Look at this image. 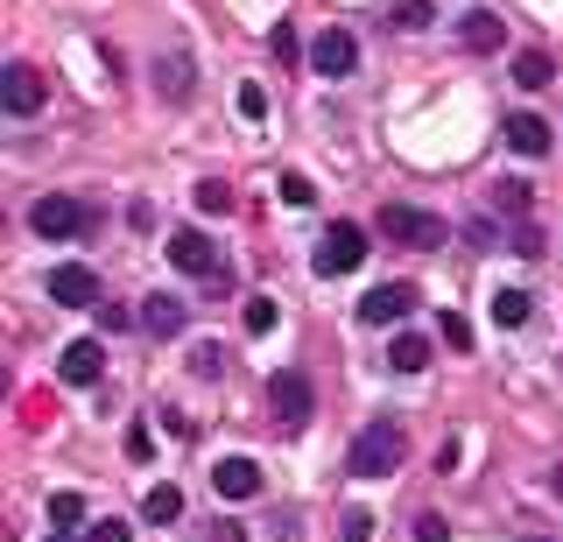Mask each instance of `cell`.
<instances>
[{
	"label": "cell",
	"instance_id": "6da1fadb",
	"mask_svg": "<svg viewBox=\"0 0 563 542\" xmlns=\"http://www.w3.org/2000/svg\"><path fill=\"white\" fill-rule=\"evenodd\" d=\"M345 465H352V472H360V479H387V472H395V465H401V430H395V423H387V416H380V423H366L360 436H352V451H345Z\"/></svg>",
	"mask_w": 563,
	"mask_h": 542
},
{
	"label": "cell",
	"instance_id": "7a4b0ae2",
	"mask_svg": "<svg viewBox=\"0 0 563 542\" xmlns=\"http://www.w3.org/2000/svg\"><path fill=\"white\" fill-rule=\"evenodd\" d=\"M380 240H395V247H416V254H430V247H444V219L437 212H416V204H380Z\"/></svg>",
	"mask_w": 563,
	"mask_h": 542
},
{
	"label": "cell",
	"instance_id": "3957f363",
	"mask_svg": "<svg viewBox=\"0 0 563 542\" xmlns=\"http://www.w3.org/2000/svg\"><path fill=\"white\" fill-rule=\"evenodd\" d=\"M360 261H366V225L339 219V225H331L324 240H317L310 268H317V275H324V283H331V275H352V268H360Z\"/></svg>",
	"mask_w": 563,
	"mask_h": 542
},
{
	"label": "cell",
	"instance_id": "277c9868",
	"mask_svg": "<svg viewBox=\"0 0 563 542\" xmlns=\"http://www.w3.org/2000/svg\"><path fill=\"white\" fill-rule=\"evenodd\" d=\"M268 409H275V423H282V430H303V423H310L317 395H310V380L296 374V366H289V374H275V380H268Z\"/></svg>",
	"mask_w": 563,
	"mask_h": 542
},
{
	"label": "cell",
	"instance_id": "5b68a950",
	"mask_svg": "<svg viewBox=\"0 0 563 542\" xmlns=\"http://www.w3.org/2000/svg\"><path fill=\"white\" fill-rule=\"evenodd\" d=\"M29 225H35L43 240H78L85 225H92V212H85L78 198H35V204H29Z\"/></svg>",
	"mask_w": 563,
	"mask_h": 542
},
{
	"label": "cell",
	"instance_id": "8992f818",
	"mask_svg": "<svg viewBox=\"0 0 563 542\" xmlns=\"http://www.w3.org/2000/svg\"><path fill=\"white\" fill-rule=\"evenodd\" d=\"M310 71H317V78H331V85L360 71V43H352V29H324V36L310 43Z\"/></svg>",
	"mask_w": 563,
	"mask_h": 542
},
{
	"label": "cell",
	"instance_id": "52a82bcc",
	"mask_svg": "<svg viewBox=\"0 0 563 542\" xmlns=\"http://www.w3.org/2000/svg\"><path fill=\"white\" fill-rule=\"evenodd\" d=\"M49 303H64V310H92V303H99V275L85 268V261H64V268H49Z\"/></svg>",
	"mask_w": 563,
	"mask_h": 542
},
{
	"label": "cell",
	"instance_id": "ba28073f",
	"mask_svg": "<svg viewBox=\"0 0 563 542\" xmlns=\"http://www.w3.org/2000/svg\"><path fill=\"white\" fill-rule=\"evenodd\" d=\"M409 310H416V289L409 283H380V289L360 296V324H401Z\"/></svg>",
	"mask_w": 563,
	"mask_h": 542
},
{
	"label": "cell",
	"instance_id": "9c48e42d",
	"mask_svg": "<svg viewBox=\"0 0 563 542\" xmlns=\"http://www.w3.org/2000/svg\"><path fill=\"white\" fill-rule=\"evenodd\" d=\"M57 374H64V388H92V380L106 374V345L99 339H70L64 360H57Z\"/></svg>",
	"mask_w": 563,
	"mask_h": 542
},
{
	"label": "cell",
	"instance_id": "30bf717a",
	"mask_svg": "<svg viewBox=\"0 0 563 542\" xmlns=\"http://www.w3.org/2000/svg\"><path fill=\"white\" fill-rule=\"evenodd\" d=\"M169 261L184 275H219V247L198 233V225H184V233H169Z\"/></svg>",
	"mask_w": 563,
	"mask_h": 542
},
{
	"label": "cell",
	"instance_id": "8fae6325",
	"mask_svg": "<svg viewBox=\"0 0 563 542\" xmlns=\"http://www.w3.org/2000/svg\"><path fill=\"white\" fill-rule=\"evenodd\" d=\"M211 486H219V500H254L261 494V465L254 458H219L211 465Z\"/></svg>",
	"mask_w": 563,
	"mask_h": 542
},
{
	"label": "cell",
	"instance_id": "7c38bea8",
	"mask_svg": "<svg viewBox=\"0 0 563 542\" xmlns=\"http://www.w3.org/2000/svg\"><path fill=\"white\" fill-rule=\"evenodd\" d=\"M500 128H507V148L528 155V163H536V155H550V120H542V113H507Z\"/></svg>",
	"mask_w": 563,
	"mask_h": 542
},
{
	"label": "cell",
	"instance_id": "4fadbf2b",
	"mask_svg": "<svg viewBox=\"0 0 563 542\" xmlns=\"http://www.w3.org/2000/svg\"><path fill=\"white\" fill-rule=\"evenodd\" d=\"M8 113L14 120L43 113V71H35V64H8Z\"/></svg>",
	"mask_w": 563,
	"mask_h": 542
},
{
	"label": "cell",
	"instance_id": "5bb4252c",
	"mask_svg": "<svg viewBox=\"0 0 563 542\" xmlns=\"http://www.w3.org/2000/svg\"><path fill=\"white\" fill-rule=\"evenodd\" d=\"M155 92L184 107V99L198 92V71H190V57H155Z\"/></svg>",
	"mask_w": 563,
	"mask_h": 542
},
{
	"label": "cell",
	"instance_id": "9a60e30c",
	"mask_svg": "<svg viewBox=\"0 0 563 542\" xmlns=\"http://www.w3.org/2000/svg\"><path fill=\"white\" fill-rule=\"evenodd\" d=\"M141 324H148L155 339H176V331H184V303H176V296H148V303H141Z\"/></svg>",
	"mask_w": 563,
	"mask_h": 542
},
{
	"label": "cell",
	"instance_id": "2e32d148",
	"mask_svg": "<svg viewBox=\"0 0 563 542\" xmlns=\"http://www.w3.org/2000/svg\"><path fill=\"white\" fill-rule=\"evenodd\" d=\"M457 43H465V49H479V57H486V49H500V14H465V22H457Z\"/></svg>",
	"mask_w": 563,
	"mask_h": 542
},
{
	"label": "cell",
	"instance_id": "e0dca14e",
	"mask_svg": "<svg viewBox=\"0 0 563 542\" xmlns=\"http://www.w3.org/2000/svg\"><path fill=\"white\" fill-rule=\"evenodd\" d=\"M387 366H395V374H422V366H430V339H416V331H401V339L387 345Z\"/></svg>",
	"mask_w": 563,
	"mask_h": 542
},
{
	"label": "cell",
	"instance_id": "ac0fdd59",
	"mask_svg": "<svg viewBox=\"0 0 563 542\" xmlns=\"http://www.w3.org/2000/svg\"><path fill=\"white\" fill-rule=\"evenodd\" d=\"M528 310H536V303H528V289H493V324H500V331H521Z\"/></svg>",
	"mask_w": 563,
	"mask_h": 542
},
{
	"label": "cell",
	"instance_id": "d6986e66",
	"mask_svg": "<svg viewBox=\"0 0 563 542\" xmlns=\"http://www.w3.org/2000/svg\"><path fill=\"white\" fill-rule=\"evenodd\" d=\"M176 515H184V494H176V486H148V500H141V521H155V529H169Z\"/></svg>",
	"mask_w": 563,
	"mask_h": 542
},
{
	"label": "cell",
	"instance_id": "ffe728a7",
	"mask_svg": "<svg viewBox=\"0 0 563 542\" xmlns=\"http://www.w3.org/2000/svg\"><path fill=\"white\" fill-rule=\"evenodd\" d=\"M550 78H556V64L542 57V49H521V57H515V85H521V92H542Z\"/></svg>",
	"mask_w": 563,
	"mask_h": 542
},
{
	"label": "cell",
	"instance_id": "44dd1931",
	"mask_svg": "<svg viewBox=\"0 0 563 542\" xmlns=\"http://www.w3.org/2000/svg\"><path fill=\"white\" fill-rule=\"evenodd\" d=\"M78 521H85V494H49V529L70 535Z\"/></svg>",
	"mask_w": 563,
	"mask_h": 542
},
{
	"label": "cell",
	"instance_id": "7402d4cb",
	"mask_svg": "<svg viewBox=\"0 0 563 542\" xmlns=\"http://www.w3.org/2000/svg\"><path fill=\"white\" fill-rule=\"evenodd\" d=\"M275 318H282V310H275V296H246V310H240V324H246V331H254V339H261V331H275Z\"/></svg>",
	"mask_w": 563,
	"mask_h": 542
},
{
	"label": "cell",
	"instance_id": "603a6c76",
	"mask_svg": "<svg viewBox=\"0 0 563 542\" xmlns=\"http://www.w3.org/2000/svg\"><path fill=\"white\" fill-rule=\"evenodd\" d=\"M387 22H395V29H430L437 8H430V0H395V14H387Z\"/></svg>",
	"mask_w": 563,
	"mask_h": 542
},
{
	"label": "cell",
	"instance_id": "cb8c5ba5",
	"mask_svg": "<svg viewBox=\"0 0 563 542\" xmlns=\"http://www.w3.org/2000/svg\"><path fill=\"white\" fill-rule=\"evenodd\" d=\"M190 374H198V380H219V374H225V353H219L211 339H205V345H190Z\"/></svg>",
	"mask_w": 563,
	"mask_h": 542
},
{
	"label": "cell",
	"instance_id": "d4e9b609",
	"mask_svg": "<svg viewBox=\"0 0 563 542\" xmlns=\"http://www.w3.org/2000/svg\"><path fill=\"white\" fill-rule=\"evenodd\" d=\"M268 49H275V64H296V57H310V49H303V36H296L289 22H275V36H268Z\"/></svg>",
	"mask_w": 563,
	"mask_h": 542
},
{
	"label": "cell",
	"instance_id": "484cf974",
	"mask_svg": "<svg viewBox=\"0 0 563 542\" xmlns=\"http://www.w3.org/2000/svg\"><path fill=\"white\" fill-rule=\"evenodd\" d=\"M190 198H198V212H233V190H225L219 177H205L198 190H190Z\"/></svg>",
	"mask_w": 563,
	"mask_h": 542
},
{
	"label": "cell",
	"instance_id": "4316f807",
	"mask_svg": "<svg viewBox=\"0 0 563 542\" xmlns=\"http://www.w3.org/2000/svg\"><path fill=\"white\" fill-rule=\"evenodd\" d=\"M437 339H444L451 353H465V345H472V324L457 318V310H444V318H437Z\"/></svg>",
	"mask_w": 563,
	"mask_h": 542
},
{
	"label": "cell",
	"instance_id": "83f0119b",
	"mask_svg": "<svg viewBox=\"0 0 563 542\" xmlns=\"http://www.w3.org/2000/svg\"><path fill=\"white\" fill-rule=\"evenodd\" d=\"M339 535L345 542H374V515H366V507H345V515H339Z\"/></svg>",
	"mask_w": 563,
	"mask_h": 542
},
{
	"label": "cell",
	"instance_id": "f1b7e54d",
	"mask_svg": "<svg viewBox=\"0 0 563 542\" xmlns=\"http://www.w3.org/2000/svg\"><path fill=\"white\" fill-rule=\"evenodd\" d=\"M233 107H240L246 120H268V92H261V85H240V92H233Z\"/></svg>",
	"mask_w": 563,
	"mask_h": 542
},
{
	"label": "cell",
	"instance_id": "f546056e",
	"mask_svg": "<svg viewBox=\"0 0 563 542\" xmlns=\"http://www.w3.org/2000/svg\"><path fill=\"white\" fill-rule=\"evenodd\" d=\"M310 198H317V184L303 169H289V177H282V204H310Z\"/></svg>",
	"mask_w": 563,
	"mask_h": 542
},
{
	"label": "cell",
	"instance_id": "4dcf8cb0",
	"mask_svg": "<svg viewBox=\"0 0 563 542\" xmlns=\"http://www.w3.org/2000/svg\"><path fill=\"white\" fill-rule=\"evenodd\" d=\"M409 535H416V542H451V521H444V515H416Z\"/></svg>",
	"mask_w": 563,
	"mask_h": 542
},
{
	"label": "cell",
	"instance_id": "1f68e13d",
	"mask_svg": "<svg viewBox=\"0 0 563 542\" xmlns=\"http://www.w3.org/2000/svg\"><path fill=\"white\" fill-rule=\"evenodd\" d=\"M128 458H134V465H148V458H155V436H148V423H134V430H128Z\"/></svg>",
	"mask_w": 563,
	"mask_h": 542
},
{
	"label": "cell",
	"instance_id": "d6a6232c",
	"mask_svg": "<svg viewBox=\"0 0 563 542\" xmlns=\"http://www.w3.org/2000/svg\"><path fill=\"white\" fill-rule=\"evenodd\" d=\"M85 542H134V535H128V521L106 515V521H92V529H85Z\"/></svg>",
	"mask_w": 563,
	"mask_h": 542
},
{
	"label": "cell",
	"instance_id": "836d02e7",
	"mask_svg": "<svg viewBox=\"0 0 563 542\" xmlns=\"http://www.w3.org/2000/svg\"><path fill=\"white\" fill-rule=\"evenodd\" d=\"M493 204H500V212H528V190L521 184H500V190H493Z\"/></svg>",
	"mask_w": 563,
	"mask_h": 542
},
{
	"label": "cell",
	"instance_id": "e575fe53",
	"mask_svg": "<svg viewBox=\"0 0 563 542\" xmlns=\"http://www.w3.org/2000/svg\"><path fill=\"white\" fill-rule=\"evenodd\" d=\"M205 542H246V529H240V521H211Z\"/></svg>",
	"mask_w": 563,
	"mask_h": 542
},
{
	"label": "cell",
	"instance_id": "d590c367",
	"mask_svg": "<svg viewBox=\"0 0 563 542\" xmlns=\"http://www.w3.org/2000/svg\"><path fill=\"white\" fill-rule=\"evenodd\" d=\"M550 494H556V500H563V465H556V472H550Z\"/></svg>",
	"mask_w": 563,
	"mask_h": 542
},
{
	"label": "cell",
	"instance_id": "8d00e7d4",
	"mask_svg": "<svg viewBox=\"0 0 563 542\" xmlns=\"http://www.w3.org/2000/svg\"><path fill=\"white\" fill-rule=\"evenodd\" d=\"M43 542H64V535H57V529H49V535H43Z\"/></svg>",
	"mask_w": 563,
	"mask_h": 542
}]
</instances>
